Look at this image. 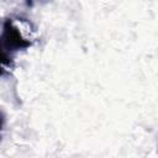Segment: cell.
<instances>
[{
  "mask_svg": "<svg viewBox=\"0 0 158 158\" xmlns=\"http://www.w3.org/2000/svg\"><path fill=\"white\" fill-rule=\"evenodd\" d=\"M30 46L31 42L25 38L19 27L7 19L4 22L0 33V77L4 75L7 68L12 65L15 54Z\"/></svg>",
  "mask_w": 158,
  "mask_h": 158,
  "instance_id": "1",
  "label": "cell"
},
{
  "mask_svg": "<svg viewBox=\"0 0 158 158\" xmlns=\"http://www.w3.org/2000/svg\"><path fill=\"white\" fill-rule=\"evenodd\" d=\"M4 121H5V117H4L2 112L0 111V133H1V131H2V127H4Z\"/></svg>",
  "mask_w": 158,
  "mask_h": 158,
  "instance_id": "2",
  "label": "cell"
}]
</instances>
